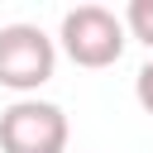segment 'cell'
<instances>
[{
    "label": "cell",
    "mask_w": 153,
    "mask_h": 153,
    "mask_svg": "<svg viewBox=\"0 0 153 153\" xmlns=\"http://www.w3.org/2000/svg\"><path fill=\"white\" fill-rule=\"evenodd\" d=\"M57 43H62V53H67L76 67L100 72V67H115V62L124 57L129 24H124V14L105 10V5H76V10L62 14Z\"/></svg>",
    "instance_id": "obj_1"
},
{
    "label": "cell",
    "mask_w": 153,
    "mask_h": 153,
    "mask_svg": "<svg viewBox=\"0 0 153 153\" xmlns=\"http://www.w3.org/2000/svg\"><path fill=\"white\" fill-rule=\"evenodd\" d=\"M53 67H57V43L38 24H5L0 29V86L5 91H14L24 100L43 81H53Z\"/></svg>",
    "instance_id": "obj_2"
},
{
    "label": "cell",
    "mask_w": 153,
    "mask_h": 153,
    "mask_svg": "<svg viewBox=\"0 0 153 153\" xmlns=\"http://www.w3.org/2000/svg\"><path fill=\"white\" fill-rule=\"evenodd\" d=\"M124 24H129V38H139L148 53H153V0H134L124 10Z\"/></svg>",
    "instance_id": "obj_4"
},
{
    "label": "cell",
    "mask_w": 153,
    "mask_h": 153,
    "mask_svg": "<svg viewBox=\"0 0 153 153\" xmlns=\"http://www.w3.org/2000/svg\"><path fill=\"white\" fill-rule=\"evenodd\" d=\"M72 124L62 105L24 96L0 110V153H67Z\"/></svg>",
    "instance_id": "obj_3"
},
{
    "label": "cell",
    "mask_w": 153,
    "mask_h": 153,
    "mask_svg": "<svg viewBox=\"0 0 153 153\" xmlns=\"http://www.w3.org/2000/svg\"><path fill=\"white\" fill-rule=\"evenodd\" d=\"M134 100L143 105V115H153V57L139 67V76H134Z\"/></svg>",
    "instance_id": "obj_5"
}]
</instances>
